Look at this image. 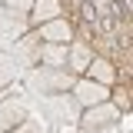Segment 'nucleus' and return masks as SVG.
Wrapping results in <instances>:
<instances>
[{
  "mask_svg": "<svg viewBox=\"0 0 133 133\" xmlns=\"http://www.w3.org/2000/svg\"><path fill=\"white\" fill-rule=\"evenodd\" d=\"M77 97H80L83 103H103V100H107V87H100V83H90V80H83L80 87H77Z\"/></svg>",
  "mask_w": 133,
  "mask_h": 133,
  "instance_id": "f257e3e1",
  "label": "nucleus"
}]
</instances>
